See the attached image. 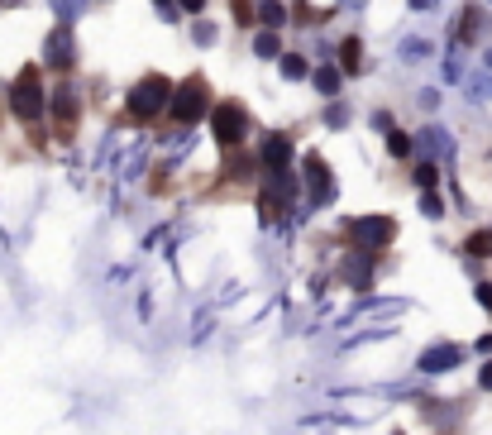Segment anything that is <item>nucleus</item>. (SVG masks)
<instances>
[{"mask_svg":"<svg viewBox=\"0 0 492 435\" xmlns=\"http://www.w3.org/2000/svg\"><path fill=\"white\" fill-rule=\"evenodd\" d=\"M478 297H483V302H488V307H492V287H478Z\"/></svg>","mask_w":492,"mask_h":435,"instance_id":"20","label":"nucleus"},{"mask_svg":"<svg viewBox=\"0 0 492 435\" xmlns=\"http://www.w3.org/2000/svg\"><path fill=\"white\" fill-rule=\"evenodd\" d=\"M201 5H206V0H182V10H201Z\"/></svg>","mask_w":492,"mask_h":435,"instance_id":"19","label":"nucleus"},{"mask_svg":"<svg viewBox=\"0 0 492 435\" xmlns=\"http://www.w3.org/2000/svg\"><path fill=\"white\" fill-rule=\"evenodd\" d=\"M263 19H268L272 29H282V24H287V10H282V5H272V0H263Z\"/></svg>","mask_w":492,"mask_h":435,"instance_id":"14","label":"nucleus"},{"mask_svg":"<svg viewBox=\"0 0 492 435\" xmlns=\"http://www.w3.org/2000/svg\"><path fill=\"white\" fill-rule=\"evenodd\" d=\"M435 178H440L435 163H421V168H416V182H421V187H435Z\"/></svg>","mask_w":492,"mask_h":435,"instance_id":"17","label":"nucleus"},{"mask_svg":"<svg viewBox=\"0 0 492 435\" xmlns=\"http://www.w3.org/2000/svg\"><path fill=\"white\" fill-rule=\"evenodd\" d=\"M235 19H239V29H249L254 24V0H235Z\"/></svg>","mask_w":492,"mask_h":435,"instance_id":"15","label":"nucleus"},{"mask_svg":"<svg viewBox=\"0 0 492 435\" xmlns=\"http://www.w3.org/2000/svg\"><path fill=\"white\" fill-rule=\"evenodd\" d=\"M463 254L488 258V254H492V230H483V235H468V240H463Z\"/></svg>","mask_w":492,"mask_h":435,"instance_id":"10","label":"nucleus"},{"mask_svg":"<svg viewBox=\"0 0 492 435\" xmlns=\"http://www.w3.org/2000/svg\"><path fill=\"white\" fill-rule=\"evenodd\" d=\"M258 210H263V220H282V196L263 192V196H258Z\"/></svg>","mask_w":492,"mask_h":435,"instance_id":"11","label":"nucleus"},{"mask_svg":"<svg viewBox=\"0 0 492 435\" xmlns=\"http://www.w3.org/2000/svg\"><path fill=\"white\" fill-rule=\"evenodd\" d=\"M306 187H311V196H316V201H330V168H325V158H320V153H311V158H306Z\"/></svg>","mask_w":492,"mask_h":435,"instance_id":"6","label":"nucleus"},{"mask_svg":"<svg viewBox=\"0 0 492 435\" xmlns=\"http://www.w3.org/2000/svg\"><path fill=\"white\" fill-rule=\"evenodd\" d=\"M53 115H58V129H63V134H72V120H77V96H72L67 86L53 96Z\"/></svg>","mask_w":492,"mask_h":435,"instance_id":"7","label":"nucleus"},{"mask_svg":"<svg viewBox=\"0 0 492 435\" xmlns=\"http://www.w3.org/2000/svg\"><path fill=\"white\" fill-rule=\"evenodd\" d=\"M173 101H177V86L163 72H148V77L134 81V91H129V106L125 115L134 120V125H143V120H158L163 111H173Z\"/></svg>","mask_w":492,"mask_h":435,"instance_id":"1","label":"nucleus"},{"mask_svg":"<svg viewBox=\"0 0 492 435\" xmlns=\"http://www.w3.org/2000/svg\"><path fill=\"white\" fill-rule=\"evenodd\" d=\"M316 86H320V91H334V86H339V77H334V72H316Z\"/></svg>","mask_w":492,"mask_h":435,"instance_id":"18","label":"nucleus"},{"mask_svg":"<svg viewBox=\"0 0 492 435\" xmlns=\"http://www.w3.org/2000/svg\"><path fill=\"white\" fill-rule=\"evenodd\" d=\"M349 235H354V240H364L368 249H378V244H387L392 235H397V220H387V215H378V220H354Z\"/></svg>","mask_w":492,"mask_h":435,"instance_id":"5","label":"nucleus"},{"mask_svg":"<svg viewBox=\"0 0 492 435\" xmlns=\"http://www.w3.org/2000/svg\"><path fill=\"white\" fill-rule=\"evenodd\" d=\"M10 111H15L19 120H29V125H39V120H43L48 96H43V72H39V63H29V67L15 77V86H10Z\"/></svg>","mask_w":492,"mask_h":435,"instance_id":"2","label":"nucleus"},{"mask_svg":"<svg viewBox=\"0 0 492 435\" xmlns=\"http://www.w3.org/2000/svg\"><path fill=\"white\" fill-rule=\"evenodd\" d=\"M387 148H392L397 158H406V153H411V139H406L401 129H392V134H387Z\"/></svg>","mask_w":492,"mask_h":435,"instance_id":"13","label":"nucleus"},{"mask_svg":"<svg viewBox=\"0 0 492 435\" xmlns=\"http://www.w3.org/2000/svg\"><path fill=\"white\" fill-rule=\"evenodd\" d=\"M483 387H492V364H488V369H483Z\"/></svg>","mask_w":492,"mask_h":435,"instance_id":"21","label":"nucleus"},{"mask_svg":"<svg viewBox=\"0 0 492 435\" xmlns=\"http://www.w3.org/2000/svg\"><path fill=\"white\" fill-rule=\"evenodd\" d=\"M359 58H364V44H359V39H344V44H339V67H344V72H359Z\"/></svg>","mask_w":492,"mask_h":435,"instance_id":"9","label":"nucleus"},{"mask_svg":"<svg viewBox=\"0 0 492 435\" xmlns=\"http://www.w3.org/2000/svg\"><path fill=\"white\" fill-rule=\"evenodd\" d=\"M282 72H287V77H306V58L287 53V58H282Z\"/></svg>","mask_w":492,"mask_h":435,"instance_id":"16","label":"nucleus"},{"mask_svg":"<svg viewBox=\"0 0 492 435\" xmlns=\"http://www.w3.org/2000/svg\"><path fill=\"white\" fill-rule=\"evenodd\" d=\"M206 111H215V106H210V81L201 77V72H191V77L177 86V101H173V111H168V120H173V125H196Z\"/></svg>","mask_w":492,"mask_h":435,"instance_id":"3","label":"nucleus"},{"mask_svg":"<svg viewBox=\"0 0 492 435\" xmlns=\"http://www.w3.org/2000/svg\"><path fill=\"white\" fill-rule=\"evenodd\" d=\"M210 129H215V144H220V148H239V144H244V134H249V111H244L239 101H215Z\"/></svg>","mask_w":492,"mask_h":435,"instance_id":"4","label":"nucleus"},{"mask_svg":"<svg viewBox=\"0 0 492 435\" xmlns=\"http://www.w3.org/2000/svg\"><path fill=\"white\" fill-rule=\"evenodd\" d=\"M287 158H292V144H287V134H272L268 144H263V168L272 173V168H282Z\"/></svg>","mask_w":492,"mask_h":435,"instance_id":"8","label":"nucleus"},{"mask_svg":"<svg viewBox=\"0 0 492 435\" xmlns=\"http://www.w3.org/2000/svg\"><path fill=\"white\" fill-rule=\"evenodd\" d=\"M258 58H277V48H282V44H277V34H258Z\"/></svg>","mask_w":492,"mask_h":435,"instance_id":"12","label":"nucleus"}]
</instances>
